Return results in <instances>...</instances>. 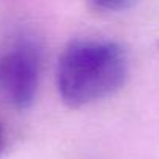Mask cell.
Returning a JSON list of instances; mask_svg holds the SVG:
<instances>
[{
    "instance_id": "2",
    "label": "cell",
    "mask_w": 159,
    "mask_h": 159,
    "mask_svg": "<svg viewBox=\"0 0 159 159\" xmlns=\"http://www.w3.org/2000/svg\"><path fill=\"white\" fill-rule=\"evenodd\" d=\"M42 69V50L28 34H19L0 47V98L16 109H27L36 98Z\"/></svg>"
},
{
    "instance_id": "4",
    "label": "cell",
    "mask_w": 159,
    "mask_h": 159,
    "mask_svg": "<svg viewBox=\"0 0 159 159\" xmlns=\"http://www.w3.org/2000/svg\"><path fill=\"white\" fill-rule=\"evenodd\" d=\"M0 140H2V136H0Z\"/></svg>"
},
{
    "instance_id": "3",
    "label": "cell",
    "mask_w": 159,
    "mask_h": 159,
    "mask_svg": "<svg viewBox=\"0 0 159 159\" xmlns=\"http://www.w3.org/2000/svg\"><path fill=\"white\" fill-rule=\"evenodd\" d=\"M92 5L100 10V11H108V13H117L128 10L133 7L137 0H91Z\"/></svg>"
},
{
    "instance_id": "1",
    "label": "cell",
    "mask_w": 159,
    "mask_h": 159,
    "mask_svg": "<svg viewBox=\"0 0 159 159\" xmlns=\"http://www.w3.org/2000/svg\"><path fill=\"white\" fill-rule=\"evenodd\" d=\"M128 76L125 50L108 39H76L61 53L56 88L62 102L83 108L116 94Z\"/></svg>"
}]
</instances>
